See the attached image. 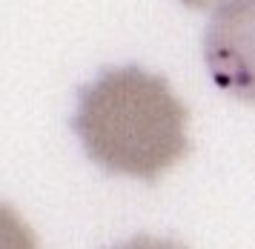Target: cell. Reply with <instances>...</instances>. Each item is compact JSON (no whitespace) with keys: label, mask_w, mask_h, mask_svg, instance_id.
<instances>
[{"label":"cell","mask_w":255,"mask_h":249,"mask_svg":"<svg viewBox=\"0 0 255 249\" xmlns=\"http://www.w3.org/2000/svg\"><path fill=\"white\" fill-rule=\"evenodd\" d=\"M189 112L166 78L138 66L109 69L78 92L72 129L109 175L155 183L189 152Z\"/></svg>","instance_id":"cell-1"},{"label":"cell","mask_w":255,"mask_h":249,"mask_svg":"<svg viewBox=\"0 0 255 249\" xmlns=\"http://www.w3.org/2000/svg\"><path fill=\"white\" fill-rule=\"evenodd\" d=\"M204 60L218 89L255 103V0H224L212 11Z\"/></svg>","instance_id":"cell-2"},{"label":"cell","mask_w":255,"mask_h":249,"mask_svg":"<svg viewBox=\"0 0 255 249\" xmlns=\"http://www.w3.org/2000/svg\"><path fill=\"white\" fill-rule=\"evenodd\" d=\"M115 249H184L181 244H175V241H166V238H152V235H138V238L127 241V244H121Z\"/></svg>","instance_id":"cell-3"},{"label":"cell","mask_w":255,"mask_h":249,"mask_svg":"<svg viewBox=\"0 0 255 249\" xmlns=\"http://www.w3.org/2000/svg\"><path fill=\"white\" fill-rule=\"evenodd\" d=\"M181 3H184V6H189V9H207L212 0H181Z\"/></svg>","instance_id":"cell-4"}]
</instances>
